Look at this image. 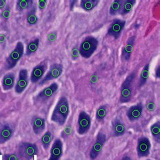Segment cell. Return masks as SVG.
Wrapping results in <instances>:
<instances>
[{"label": "cell", "mask_w": 160, "mask_h": 160, "mask_svg": "<svg viewBox=\"0 0 160 160\" xmlns=\"http://www.w3.org/2000/svg\"><path fill=\"white\" fill-rule=\"evenodd\" d=\"M38 16L37 15V6L34 4L28 10L27 14V23L29 26H35L38 22Z\"/></svg>", "instance_id": "21"}, {"label": "cell", "mask_w": 160, "mask_h": 160, "mask_svg": "<svg viewBox=\"0 0 160 160\" xmlns=\"http://www.w3.org/2000/svg\"><path fill=\"white\" fill-rule=\"evenodd\" d=\"M58 88L59 85L57 82H55L52 83L49 86L44 88L35 97V102L37 103H46L56 94V92L58 90Z\"/></svg>", "instance_id": "6"}, {"label": "cell", "mask_w": 160, "mask_h": 160, "mask_svg": "<svg viewBox=\"0 0 160 160\" xmlns=\"http://www.w3.org/2000/svg\"><path fill=\"white\" fill-rule=\"evenodd\" d=\"M24 53V44L21 41H18L16 43L15 48L12 50V52L7 58L3 66V69L6 71L13 69L17 65L18 62L21 60V58H22Z\"/></svg>", "instance_id": "4"}, {"label": "cell", "mask_w": 160, "mask_h": 160, "mask_svg": "<svg viewBox=\"0 0 160 160\" xmlns=\"http://www.w3.org/2000/svg\"><path fill=\"white\" fill-rule=\"evenodd\" d=\"M39 43L40 41L39 38H36L35 40L29 42L27 46L25 55L27 56H31L32 55H34L39 49Z\"/></svg>", "instance_id": "23"}, {"label": "cell", "mask_w": 160, "mask_h": 160, "mask_svg": "<svg viewBox=\"0 0 160 160\" xmlns=\"http://www.w3.org/2000/svg\"><path fill=\"white\" fill-rule=\"evenodd\" d=\"M11 15V8L10 6L7 4L4 9L2 10L1 14H0V18L4 21H7L10 18Z\"/></svg>", "instance_id": "31"}, {"label": "cell", "mask_w": 160, "mask_h": 160, "mask_svg": "<svg viewBox=\"0 0 160 160\" xmlns=\"http://www.w3.org/2000/svg\"><path fill=\"white\" fill-rule=\"evenodd\" d=\"M126 25V20L120 18L113 19L108 29L106 35L113 39H119Z\"/></svg>", "instance_id": "10"}, {"label": "cell", "mask_w": 160, "mask_h": 160, "mask_svg": "<svg viewBox=\"0 0 160 160\" xmlns=\"http://www.w3.org/2000/svg\"><path fill=\"white\" fill-rule=\"evenodd\" d=\"M99 0H82L81 1V8L86 12H91L98 5Z\"/></svg>", "instance_id": "25"}, {"label": "cell", "mask_w": 160, "mask_h": 160, "mask_svg": "<svg viewBox=\"0 0 160 160\" xmlns=\"http://www.w3.org/2000/svg\"><path fill=\"white\" fill-rule=\"evenodd\" d=\"M150 132L154 140L158 143L160 142V122L158 121L151 126Z\"/></svg>", "instance_id": "29"}, {"label": "cell", "mask_w": 160, "mask_h": 160, "mask_svg": "<svg viewBox=\"0 0 160 160\" xmlns=\"http://www.w3.org/2000/svg\"><path fill=\"white\" fill-rule=\"evenodd\" d=\"M91 118L89 113L85 111L79 113L77 122V132L80 135L87 134L91 128Z\"/></svg>", "instance_id": "8"}, {"label": "cell", "mask_w": 160, "mask_h": 160, "mask_svg": "<svg viewBox=\"0 0 160 160\" xmlns=\"http://www.w3.org/2000/svg\"><path fill=\"white\" fill-rule=\"evenodd\" d=\"M70 114V105L66 97L62 96L58 99L52 113L51 120L58 126H64Z\"/></svg>", "instance_id": "1"}, {"label": "cell", "mask_w": 160, "mask_h": 160, "mask_svg": "<svg viewBox=\"0 0 160 160\" xmlns=\"http://www.w3.org/2000/svg\"><path fill=\"white\" fill-rule=\"evenodd\" d=\"M47 68L48 64L46 61L41 62L40 64L35 66L31 71L30 76L31 82L33 84L39 82L43 78Z\"/></svg>", "instance_id": "13"}, {"label": "cell", "mask_w": 160, "mask_h": 160, "mask_svg": "<svg viewBox=\"0 0 160 160\" xmlns=\"http://www.w3.org/2000/svg\"><path fill=\"white\" fill-rule=\"evenodd\" d=\"M6 0H0V10H3L4 9L6 6Z\"/></svg>", "instance_id": "34"}, {"label": "cell", "mask_w": 160, "mask_h": 160, "mask_svg": "<svg viewBox=\"0 0 160 160\" xmlns=\"http://www.w3.org/2000/svg\"><path fill=\"white\" fill-rule=\"evenodd\" d=\"M142 112L143 105L142 102H139L130 107L126 111V114L128 120L131 122H134L139 120L142 117Z\"/></svg>", "instance_id": "14"}, {"label": "cell", "mask_w": 160, "mask_h": 160, "mask_svg": "<svg viewBox=\"0 0 160 160\" xmlns=\"http://www.w3.org/2000/svg\"><path fill=\"white\" fill-rule=\"evenodd\" d=\"M121 160H132V159H131V158L128 156V155H124V156L122 158Z\"/></svg>", "instance_id": "36"}, {"label": "cell", "mask_w": 160, "mask_h": 160, "mask_svg": "<svg viewBox=\"0 0 160 160\" xmlns=\"http://www.w3.org/2000/svg\"><path fill=\"white\" fill-rule=\"evenodd\" d=\"M136 37L132 36L129 37L127 41H126V45L124 46V48L122 50V55L121 58L122 61L127 62L130 60V58H131L132 53L134 49V43H135Z\"/></svg>", "instance_id": "16"}, {"label": "cell", "mask_w": 160, "mask_h": 160, "mask_svg": "<svg viewBox=\"0 0 160 160\" xmlns=\"http://www.w3.org/2000/svg\"><path fill=\"white\" fill-rule=\"evenodd\" d=\"M107 138L106 134L102 132H99L96 137V139L90 151L89 155L91 160H95L100 155L103 147L106 142Z\"/></svg>", "instance_id": "9"}, {"label": "cell", "mask_w": 160, "mask_h": 160, "mask_svg": "<svg viewBox=\"0 0 160 160\" xmlns=\"http://www.w3.org/2000/svg\"><path fill=\"white\" fill-rule=\"evenodd\" d=\"M99 45L98 39L92 36H88L84 39L79 47V53L85 59H89L97 51Z\"/></svg>", "instance_id": "3"}, {"label": "cell", "mask_w": 160, "mask_h": 160, "mask_svg": "<svg viewBox=\"0 0 160 160\" xmlns=\"http://www.w3.org/2000/svg\"><path fill=\"white\" fill-rule=\"evenodd\" d=\"M63 68H64V67L62 64L55 63V64H52L50 66V68L47 74L39 81V86H43L45 83L58 78L63 73Z\"/></svg>", "instance_id": "7"}, {"label": "cell", "mask_w": 160, "mask_h": 160, "mask_svg": "<svg viewBox=\"0 0 160 160\" xmlns=\"http://www.w3.org/2000/svg\"><path fill=\"white\" fill-rule=\"evenodd\" d=\"M29 77L28 70L25 68L19 71L17 81L15 84V92L17 94H22L26 90L28 85Z\"/></svg>", "instance_id": "12"}, {"label": "cell", "mask_w": 160, "mask_h": 160, "mask_svg": "<svg viewBox=\"0 0 160 160\" xmlns=\"http://www.w3.org/2000/svg\"><path fill=\"white\" fill-rule=\"evenodd\" d=\"M149 77V64H147L143 67L138 80V87L139 89L142 88L147 83Z\"/></svg>", "instance_id": "22"}, {"label": "cell", "mask_w": 160, "mask_h": 160, "mask_svg": "<svg viewBox=\"0 0 160 160\" xmlns=\"http://www.w3.org/2000/svg\"><path fill=\"white\" fill-rule=\"evenodd\" d=\"M146 160H151V159H146Z\"/></svg>", "instance_id": "38"}, {"label": "cell", "mask_w": 160, "mask_h": 160, "mask_svg": "<svg viewBox=\"0 0 160 160\" xmlns=\"http://www.w3.org/2000/svg\"><path fill=\"white\" fill-rule=\"evenodd\" d=\"M14 130L10 125L4 124L0 128V144L3 145L9 140L13 135Z\"/></svg>", "instance_id": "19"}, {"label": "cell", "mask_w": 160, "mask_h": 160, "mask_svg": "<svg viewBox=\"0 0 160 160\" xmlns=\"http://www.w3.org/2000/svg\"><path fill=\"white\" fill-rule=\"evenodd\" d=\"M15 74L14 72H8L3 76L2 86L3 91H8L15 86Z\"/></svg>", "instance_id": "20"}, {"label": "cell", "mask_w": 160, "mask_h": 160, "mask_svg": "<svg viewBox=\"0 0 160 160\" xmlns=\"http://www.w3.org/2000/svg\"><path fill=\"white\" fill-rule=\"evenodd\" d=\"M52 142V134L49 130H48L41 138V144L45 150H48Z\"/></svg>", "instance_id": "30"}, {"label": "cell", "mask_w": 160, "mask_h": 160, "mask_svg": "<svg viewBox=\"0 0 160 160\" xmlns=\"http://www.w3.org/2000/svg\"><path fill=\"white\" fill-rule=\"evenodd\" d=\"M68 160H69V159H68Z\"/></svg>", "instance_id": "39"}, {"label": "cell", "mask_w": 160, "mask_h": 160, "mask_svg": "<svg viewBox=\"0 0 160 160\" xmlns=\"http://www.w3.org/2000/svg\"><path fill=\"white\" fill-rule=\"evenodd\" d=\"M34 1L32 0H18L16 3V10L18 12H22L24 10H28L34 5Z\"/></svg>", "instance_id": "24"}, {"label": "cell", "mask_w": 160, "mask_h": 160, "mask_svg": "<svg viewBox=\"0 0 160 160\" xmlns=\"http://www.w3.org/2000/svg\"><path fill=\"white\" fill-rule=\"evenodd\" d=\"M151 144L148 137L142 136L138 138L137 145V155L139 158L148 157L150 154Z\"/></svg>", "instance_id": "11"}, {"label": "cell", "mask_w": 160, "mask_h": 160, "mask_svg": "<svg viewBox=\"0 0 160 160\" xmlns=\"http://www.w3.org/2000/svg\"><path fill=\"white\" fill-rule=\"evenodd\" d=\"M126 128L122 120L116 118L112 122V132L114 137H119L123 136L126 132Z\"/></svg>", "instance_id": "18"}, {"label": "cell", "mask_w": 160, "mask_h": 160, "mask_svg": "<svg viewBox=\"0 0 160 160\" xmlns=\"http://www.w3.org/2000/svg\"><path fill=\"white\" fill-rule=\"evenodd\" d=\"M2 155V152H1V151H0V155Z\"/></svg>", "instance_id": "37"}, {"label": "cell", "mask_w": 160, "mask_h": 160, "mask_svg": "<svg viewBox=\"0 0 160 160\" xmlns=\"http://www.w3.org/2000/svg\"><path fill=\"white\" fill-rule=\"evenodd\" d=\"M3 160H20V159L18 154L10 153V154L3 155Z\"/></svg>", "instance_id": "32"}, {"label": "cell", "mask_w": 160, "mask_h": 160, "mask_svg": "<svg viewBox=\"0 0 160 160\" xmlns=\"http://www.w3.org/2000/svg\"><path fill=\"white\" fill-rule=\"evenodd\" d=\"M108 114V106L106 105H102L98 108V109L96 110L95 113V118L97 121L99 122H104L105 118L107 116Z\"/></svg>", "instance_id": "27"}, {"label": "cell", "mask_w": 160, "mask_h": 160, "mask_svg": "<svg viewBox=\"0 0 160 160\" xmlns=\"http://www.w3.org/2000/svg\"><path fill=\"white\" fill-rule=\"evenodd\" d=\"M136 77L137 71H133L126 77L122 83L119 98L120 103H126L131 101L133 96V84Z\"/></svg>", "instance_id": "2"}, {"label": "cell", "mask_w": 160, "mask_h": 160, "mask_svg": "<svg viewBox=\"0 0 160 160\" xmlns=\"http://www.w3.org/2000/svg\"><path fill=\"white\" fill-rule=\"evenodd\" d=\"M31 126L36 135H41L45 129V120L39 116H33L31 118Z\"/></svg>", "instance_id": "17"}, {"label": "cell", "mask_w": 160, "mask_h": 160, "mask_svg": "<svg viewBox=\"0 0 160 160\" xmlns=\"http://www.w3.org/2000/svg\"><path fill=\"white\" fill-rule=\"evenodd\" d=\"M63 155V142L60 138H56L50 149V156L48 160H60Z\"/></svg>", "instance_id": "15"}, {"label": "cell", "mask_w": 160, "mask_h": 160, "mask_svg": "<svg viewBox=\"0 0 160 160\" xmlns=\"http://www.w3.org/2000/svg\"><path fill=\"white\" fill-rule=\"evenodd\" d=\"M124 1L123 0H115L111 4L109 8V14L111 16H115L117 14H119L122 8Z\"/></svg>", "instance_id": "28"}, {"label": "cell", "mask_w": 160, "mask_h": 160, "mask_svg": "<svg viewBox=\"0 0 160 160\" xmlns=\"http://www.w3.org/2000/svg\"><path fill=\"white\" fill-rule=\"evenodd\" d=\"M18 156L22 160H31L39 153V149L35 143L22 142L18 147Z\"/></svg>", "instance_id": "5"}, {"label": "cell", "mask_w": 160, "mask_h": 160, "mask_svg": "<svg viewBox=\"0 0 160 160\" xmlns=\"http://www.w3.org/2000/svg\"><path fill=\"white\" fill-rule=\"evenodd\" d=\"M48 1L47 0H40V1L38 2V8L40 10H44L46 5H47Z\"/></svg>", "instance_id": "33"}, {"label": "cell", "mask_w": 160, "mask_h": 160, "mask_svg": "<svg viewBox=\"0 0 160 160\" xmlns=\"http://www.w3.org/2000/svg\"><path fill=\"white\" fill-rule=\"evenodd\" d=\"M136 2V0H125L124 1L122 8L119 14L121 16H125L129 14L133 9Z\"/></svg>", "instance_id": "26"}, {"label": "cell", "mask_w": 160, "mask_h": 160, "mask_svg": "<svg viewBox=\"0 0 160 160\" xmlns=\"http://www.w3.org/2000/svg\"><path fill=\"white\" fill-rule=\"evenodd\" d=\"M156 77L159 78L160 77V68H159V65H158V68L156 70Z\"/></svg>", "instance_id": "35"}]
</instances>
